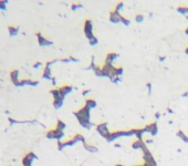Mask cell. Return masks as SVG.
Instances as JSON below:
<instances>
[{"mask_svg":"<svg viewBox=\"0 0 188 166\" xmlns=\"http://www.w3.org/2000/svg\"><path fill=\"white\" fill-rule=\"evenodd\" d=\"M47 139H50V140H57V141H61V139L64 136V132L60 131L58 129H52L50 131H48L45 134Z\"/></svg>","mask_w":188,"mask_h":166,"instance_id":"cell-2","label":"cell"},{"mask_svg":"<svg viewBox=\"0 0 188 166\" xmlns=\"http://www.w3.org/2000/svg\"><path fill=\"white\" fill-rule=\"evenodd\" d=\"M143 20H144V16H143V15H136V17H135V21H136L137 23L143 22Z\"/></svg>","mask_w":188,"mask_h":166,"instance_id":"cell-30","label":"cell"},{"mask_svg":"<svg viewBox=\"0 0 188 166\" xmlns=\"http://www.w3.org/2000/svg\"><path fill=\"white\" fill-rule=\"evenodd\" d=\"M185 33H186V34L188 35V27L186 28V29H185Z\"/></svg>","mask_w":188,"mask_h":166,"instance_id":"cell-46","label":"cell"},{"mask_svg":"<svg viewBox=\"0 0 188 166\" xmlns=\"http://www.w3.org/2000/svg\"><path fill=\"white\" fill-rule=\"evenodd\" d=\"M96 63H95V61H94V57H92L91 58V62H90V64H89V66L86 68V70H95L96 69Z\"/></svg>","mask_w":188,"mask_h":166,"instance_id":"cell-26","label":"cell"},{"mask_svg":"<svg viewBox=\"0 0 188 166\" xmlns=\"http://www.w3.org/2000/svg\"><path fill=\"white\" fill-rule=\"evenodd\" d=\"M185 53H186V56H188V47L185 49Z\"/></svg>","mask_w":188,"mask_h":166,"instance_id":"cell-45","label":"cell"},{"mask_svg":"<svg viewBox=\"0 0 188 166\" xmlns=\"http://www.w3.org/2000/svg\"><path fill=\"white\" fill-rule=\"evenodd\" d=\"M115 166H124L123 164H115Z\"/></svg>","mask_w":188,"mask_h":166,"instance_id":"cell-47","label":"cell"},{"mask_svg":"<svg viewBox=\"0 0 188 166\" xmlns=\"http://www.w3.org/2000/svg\"><path fill=\"white\" fill-rule=\"evenodd\" d=\"M89 93H91V90H90V89H86V90H84V91L82 92V95H83V96H86Z\"/></svg>","mask_w":188,"mask_h":166,"instance_id":"cell-36","label":"cell"},{"mask_svg":"<svg viewBox=\"0 0 188 166\" xmlns=\"http://www.w3.org/2000/svg\"><path fill=\"white\" fill-rule=\"evenodd\" d=\"M67 127V125L65 123L63 122V121H61V120H58L57 121V125H55V129H58V130H60V131H63L64 132V129Z\"/></svg>","mask_w":188,"mask_h":166,"instance_id":"cell-21","label":"cell"},{"mask_svg":"<svg viewBox=\"0 0 188 166\" xmlns=\"http://www.w3.org/2000/svg\"><path fill=\"white\" fill-rule=\"evenodd\" d=\"M75 117L77 118L79 123L82 127H84L86 130H90L92 127V123L90 121V117H91V108H89L87 105H84L83 108H81L79 111L73 113Z\"/></svg>","mask_w":188,"mask_h":166,"instance_id":"cell-1","label":"cell"},{"mask_svg":"<svg viewBox=\"0 0 188 166\" xmlns=\"http://www.w3.org/2000/svg\"><path fill=\"white\" fill-rule=\"evenodd\" d=\"M177 12H179L181 15H188V7L187 6H180L177 8Z\"/></svg>","mask_w":188,"mask_h":166,"instance_id":"cell-23","label":"cell"},{"mask_svg":"<svg viewBox=\"0 0 188 166\" xmlns=\"http://www.w3.org/2000/svg\"><path fill=\"white\" fill-rule=\"evenodd\" d=\"M19 71L18 70H13L11 71L10 73V79H11V82L13 83L16 86H20V80H19Z\"/></svg>","mask_w":188,"mask_h":166,"instance_id":"cell-9","label":"cell"},{"mask_svg":"<svg viewBox=\"0 0 188 166\" xmlns=\"http://www.w3.org/2000/svg\"><path fill=\"white\" fill-rule=\"evenodd\" d=\"M143 140H135V141L132 143V149L137 151V149H142V145H143Z\"/></svg>","mask_w":188,"mask_h":166,"instance_id":"cell-17","label":"cell"},{"mask_svg":"<svg viewBox=\"0 0 188 166\" xmlns=\"http://www.w3.org/2000/svg\"><path fill=\"white\" fill-rule=\"evenodd\" d=\"M186 96H188V91L184 92V93L181 94V98H186Z\"/></svg>","mask_w":188,"mask_h":166,"instance_id":"cell-40","label":"cell"},{"mask_svg":"<svg viewBox=\"0 0 188 166\" xmlns=\"http://www.w3.org/2000/svg\"><path fill=\"white\" fill-rule=\"evenodd\" d=\"M124 73V69L123 66H114L113 71H112V78H120L121 75Z\"/></svg>","mask_w":188,"mask_h":166,"instance_id":"cell-11","label":"cell"},{"mask_svg":"<svg viewBox=\"0 0 188 166\" xmlns=\"http://www.w3.org/2000/svg\"><path fill=\"white\" fill-rule=\"evenodd\" d=\"M176 135H177V137L181 139V140L185 142V143H188V135H186V134L183 132L181 130H178L177 133H176Z\"/></svg>","mask_w":188,"mask_h":166,"instance_id":"cell-18","label":"cell"},{"mask_svg":"<svg viewBox=\"0 0 188 166\" xmlns=\"http://www.w3.org/2000/svg\"><path fill=\"white\" fill-rule=\"evenodd\" d=\"M8 31H9V34H10L11 37H15V35H17L18 32H19V27H18V25H9Z\"/></svg>","mask_w":188,"mask_h":166,"instance_id":"cell-16","label":"cell"},{"mask_svg":"<svg viewBox=\"0 0 188 166\" xmlns=\"http://www.w3.org/2000/svg\"><path fill=\"white\" fill-rule=\"evenodd\" d=\"M34 159H38V156L34 154L33 152H29L22 158V165L23 166H32Z\"/></svg>","mask_w":188,"mask_h":166,"instance_id":"cell-5","label":"cell"},{"mask_svg":"<svg viewBox=\"0 0 188 166\" xmlns=\"http://www.w3.org/2000/svg\"><path fill=\"white\" fill-rule=\"evenodd\" d=\"M42 79H45V80H52L53 79L51 75V68H48V66L44 68L42 73Z\"/></svg>","mask_w":188,"mask_h":166,"instance_id":"cell-13","label":"cell"},{"mask_svg":"<svg viewBox=\"0 0 188 166\" xmlns=\"http://www.w3.org/2000/svg\"><path fill=\"white\" fill-rule=\"evenodd\" d=\"M94 73H95L96 76H99V78H106L105 73H104V71H103V69L101 66H96V69L94 70Z\"/></svg>","mask_w":188,"mask_h":166,"instance_id":"cell-19","label":"cell"},{"mask_svg":"<svg viewBox=\"0 0 188 166\" xmlns=\"http://www.w3.org/2000/svg\"><path fill=\"white\" fill-rule=\"evenodd\" d=\"M167 112H168V113H171V114H173V113H174V111H173V110H171V108H167Z\"/></svg>","mask_w":188,"mask_h":166,"instance_id":"cell-43","label":"cell"},{"mask_svg":"<svg viewBox=\"0 0 188 166\" xmlns=\"http://www.w3.org/2000/svg\"><path fill=\"white\" fill-rule=\"evenodd\" d=\"M63 143H64V146L67 147V146H73V145H75V144L77 143V141L74 139V136H73L72 139H70V140H68V141H64Z\"/></svg>","mask_w":188,"mask_h":166,"instance_id":"cell-22","label":"cell"},{"mask_svg":"<svg viewBox=\"0 0 188 166\" xmlns=\"http://www.w3.org/2000/svg\"><path fill=\"white\" fill-rule=\"evenodd\" d=\"M144 129H145L146 133L151 134L152 136H155L157 134V132H158V125H157L156 122H153V123H149V124L145 125Z\"/></svg>","mask_w":188,"mask_h":166,"instance_id":"cell-6","label":"cell"},{"mask_svg":"<svg viewBox=\"0 0 188 166\" xmlns=\"http://www.w3.org/2000/svg\"><path fill=\"white\" fill-rule=\"evenodd\" d=\"M41 66H42V63H41V62H38V63H35V64H34L33 68L34 69H38V68H40Z\"/></svg>","mask_w":188,"mask_h":166,"instance_id":"cell-38","label":"cell"},{"mask_svg":"<svg viewBox=\"0 0 188 166\" xmlns=\"http://www.w3.org/2000/svg\"><path fill=\"white\" fill-rule=\"evenodd\" d=\"M84 34L85 37L87 38V40L92 39L94 38V34H93V23H92V20L91 19H86L84 21Z\"/></svg>","mask_w":188,"mask_h":166,"instance_id":"cell-3","label":"cell"},{"mask_svg":"<svg viewBox=\"0 0 188 166\" xmlns=\"http://www.w3.org/2000/svg\"><path fill=\"white\" fill-rule=\"evenodd\" d=\"M153 143V140H146L145 144H152Z\"/></svg>","mask_w":188,"mask_h":166,"instance_id":"cell-42","label":"cell"},{"mask_svg":"<svg viewBox=\"0 0 188 166\" xmlns=\"http://www.w3.org/2000/svg\"><path fill=\"white\" fill-rule=\"evenodd\" d=\"M63 102H64V99L61 100H57V101H53V106L55 108H60L62 105H63Z\"/></svg>","mask_w":188,"mask_h":166,"instance_id":"cell-25","label":"cell"},{"mask_svg":"<svg viewBox=\"0 0 188 166\" xmlns=\"http://www.w3.org/2000/svg\"><path fill=\"white\" fill-rule=\"evenodd\" d=\"M96 130L99 134L104 137V139H107V136L110 135V131H109V126H107V123L106 122H103V123H100V124H96Z\"/></svg>","mask_w":188,"mask_h":166,"instance_id":"cell-4","label":"cell"},{"mask_svg":"<svg viewBox=\"0 0 188 166\" xmlns=\"http://www.w3.org/2000/svg\"><path fill=\"white\" fill-rule=\"evenodd\" d=\"M58 89H59V91H60L62 98H64L65 95H68L69 93L72 92L73 86H72V85H68V84H64V85H62V86H59Z\"/></svg>","mask_w":188,"mask_h":166,"instance_id":"cell-8","label":"cell"},{"mask_svg":"<svg viewBox=\"0 0 188 166\" xmlns=\"http://www.w3.org/2000/svg\"><path fill=\"white\" fill-rule=\"evenodd\" d=\"M121 16L120 13H116L114 10L110 12V18H109V20L111 21L112 23H114V25H116V23H120L121 22Z\"/></svg>","mask_w":188,"mask_h":166,"instance_id":"cell-10","label":"cell"},{"mask_svg":"<svg viewBox=\"0 0 188 166\" xmlns=\"http://www.w3.org/2000/svg\"><path fill=\"white\" fill-rule=\"evenodd\" d=\"M121 22L125 25V27H128V25H131V20L127 19V18H125V17H123V16H121Z\"/></svg>","mask_w":188,"mask_h":166,"instance_id":"cell-27","label":"cell"},{"mask_svg":"<svg viewBox=\"0 0 188 166\" xmlns=\"http://www.w3.org/2000/svg\"><path fill=\"white\" fill-rule=\"evenodd\" d=\"M165 60H166V57H165V56H164V57H159V61H161V62H164Z\"/></svg>","mask_w":188,"mask_h":166,"instance_id":"cell-41","label":"cell"},{"mask_svg":"<svg viewBox=\"0 0 188 166\" xmlns=\"http://www.w3.org/2000/svg\"><path fill=\"white\" fill-rule=\"evenodd\" d=\"M123 7H124V3H123V2H119V3L116 5L115 9H114V11H115L116 13H120V15H121V11H122Z\"/></svg>","mask_w":188,"mask_h":166,"instance_id":"cell-28","label":"cell"},{"mask_svg":"<svg viewBox=\"0 0 188 166\" xmlns=\"http://www.w3.org/2000/svg\"><path fill=\"white\" fill-rule=\"evenodd\" d=\"M83 146H84V149H85L87 152H91V153H96V152L99 151V149H97L96 146H94L92 144H89L87 142L83 143Z\"/></svg>","mask_w":188,"mask_h":166,"instance_id":"cell-15","label":"cell"},{"mask_svg":"<svg viewBox=\"0 0 188 166\" xmlns=\"http://www.w3.org/2000/svg\"><path fill=\"white\" fill-rule=\"evenodd\" d=\"M159 117H161V113H159V112H156V113H155V118L158 120Z\"/></svg>","mask_w":188,"mask_h":166,"instance_id":"cell-39","label":"cell"},{"mask_svg":"<svg viewBox=\"0 0 188 166\" xmlns=\"http://www.w3.org/2000/svg\"><path fill=\"white\" fill-rule=\"evenodd\" d=\"M64 147H65V146H64V143L62 141H58V149H59V151H63Z\"/></svg>","mask_w":188,"mask_h":166,"instance_id":"cell-32","label":"cell"},{"mask_svg":"<svg viewBox=\"0 0 188 166\" xmlns=\"http://www.w3.org/2000/svg\"><path fill=\"white\" fill-rule=\"evenodd\" d=\"M146 86H147V90H148V94L151 95V93H152V83H147L146 84Z\"/></svg>","mask_w":188,"mask_h":166,"instance_id":"cell-34","label":"cell"},{"mask_svg":"<svg viewBox=\"0 0 188 166\" xmlns=\"http://www.w3.org/2000/svg\"><path fill=\"white\" fill-rule=\"evenodd\" d=\"M85 105H87L90 108H96V105H97V103H96V101L93 99H86L85 101Z\"/></svg>","mask_w":188,"mask_h":166,"instance_id":"cell-20","label":"cell"},{"mask_svg":"<svg viewBox=\"0 0 188 166\" xmlns=\"http://www.w3.org/2000/svg\"><path fill=\"white\" fill-rule=\"evenodd\" d=\"M119 57H120V54H119L117 52H110V53L106 54V60H105V62H109V63H112V64H113V62L119 58Z\"/></svg>","mask_w":188,"mask_h":166,"instance_id":"cell-12","label":"cell"},{"mask_svg":"<svg viewBox=\"0 0 188 166\" xmlns=\"http://www.w3.org/2000/svg\"><path fill=\"white\" fill-rule=\"evenodd\" d=\"M35 35H37V39H38V43L40 46L44 47V46H52L53 44V42L48 40V39H45L42 34H41V32H35Z\"/></svg>","mask_w":188,"mask_h":166,"instance_id":"cell-7","label":"cell"},{"mask_svg":"<svg viewBox=\"0 0 188 166\" xmlns=\"http://www.w3.org/2000/svg\"><path fill=\"white\" fill-rule=\"evenodd\" d=\"M89 43H90V46L95 47L96 44H99V39H97L96 37H94V38H92V39H90V40H89Z\"/></svg>","mask_w":188,"mask_h":166,"instance_id":"cell-29","label":"cell"},{"mask_svg":"<svg viewBox=\"0 0 188 166\" xmlns=\"http://www.w3.org/2000/svg\"><path fill=\"white\" fill-rule=\"evenodd\" d=\"M50 93L53 95V101L64 99V98H62V95H61V93H60V91H59V89H58V88H57V89H52L51 91H50Z\"/></svg>","mask_w":188,"mask_h":166,"instance_id":"cell-14","label":"cell"},{"mask_svg":"<svg viewBox=\"0 0 188 166\" xmlns=\"http://www.w3.org/2000/svg\"><path fill=\"white\" fill-rule=\"evenodd\" d=\"M114 146H115V147H117V149H120V147H121V144L116 143V144H114Z\"/></svg>","mask_w":188,"mask_h":166,"instance_id":"cell-44","label":"cell"},{"mask_svg":"<svg viewBox=\"0 0 188 166\" xmlns=\"http://www.w3.org/2000/svg\"><path fill=\"white\" fill-rule=\"evenodd\" d=\"M7 1H0V10H3L6 9V6H7Z\"/></svg>","mask_w":188,"mask_h":166,"instance_id":"cell-33","label":"cell"},{"mask_svg":"<svg viewBox=\"0 0 188 166\" xmlns=\"http://www.w3.org/2000/svg\"><path fill=\"white\" fill-rule=\"evenodd\" d=\"M69 58H70V61H71V62H79V59L74 58V57H69Z\"/></svg>","mask_w":188,"mask_h":166,"instance_id":"cell-37","label":"cell"},{"mask_svg":"<svg viewBox=\"0 0 188 166\" xmlns=\"http://www.w3.org/2000/svg\"><path fill=\"white\" fill-rule=\"evenodd\" d=\"M110 80L112 81V83H120V81H121L120 78H112Z\"/></svg>","mask_w":188,"mask_h":166,"instance_id":"cell-35","label":"cell"},{"mask_svg":"<svg viewBox=\"0 0 188 166\" xmlns=\"http://www.w3.org/2000/svg\"><path fill=\"white\" fill-rule=\"evenodd\" d=\"M82 7H83L82 3L77 2V3H73V5H72V10H77V9H81Z\"/></svg>","mask_w":188,"mask_h":166,"instance_id":"cell-31","label":"cell"},{"mask_svg":"<svg viewBox=\"0 0 188 166\" xmlns=\"http://www.w3.org/2000/svg\"><path fill=\"white\" fill-rule=\"evenodd\" d=\"M79 166H82V164H81V165H79Z\"/></svg>","mask_w":188,"mask_h":166,"instance_id":"cell-48","label":"cell"},{"mask_svg":"<svg viewBox=\"0 0 188 166\" xmlns=\"http://www.w3.org/2000/svg\"><path fill=\"white\" fill-rule=\"evenodd\" d=\"M74 139L77 140V142H82V144L83 143H85L86 142V140H85V137L82 135V134H80V133H77L75 135H74Z\"/></svg>","mask_w":188,"mask_h":166,"instance_id":"cell-24","label":"cell"}]
</instances>
